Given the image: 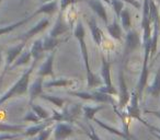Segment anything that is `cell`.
Segmentation results:
<instances>
[{"instance_id":"obj_9","label":"cell","mask_w":160,"mask_h":140,"mask_svg":"<svg viewBox=\"0 0 160 140\" xmlns=\"http://www.w3.org/2000/svg\"><path fill=\"white\" fill-rule=\"evenodd\" d=\"M55 140H65L73 133V128L70 124L62 122H56V125L53 129Z\"/></svg>"},{"instance_id":"obj_19","label":"cell","mask_w":160,"mask_h":140,"mask_svg":"<svg viewBox=\"0 0 160 140\" xmlns=\"http://www.w3.org/2000/svg\"><path fill=\"white\" fill-rule=\"evenodd\" d=\"M147 92H148V94L152 95L153 98H156V99H158L160 96V67H159V69H158L157 74H156L155 81H153L152 84L148 87Z\"/></svg>"},{"instance_id":"obj_15","label":"cell","mask_w":160,"mask_h":140,"mask_svg":"<svg viewBox=\"0 0 160 140\" xmlns=\"http://www.w3.org/2000/svg\"><path fill=\"white\" fill-rule=\"evenodd\" d=\"M55 54H56V51L54 49V51H52V53L49 54L47 59L43 62L40 70H38V76L40 77H46V76L54 77L53 64H54V58H55Z\"/></svg>"},{"instance_id":"obj_22","label":"cell","mask_w":160,"mask_h":140,"mask_svg":"<svg viewBox=\"0 0 160 140\" xmlns=\"http://www.w3.org/2000/svg\"><path fill=\"white\" fill-rule=\"evenodd\" d=\"M73 84V80L70 79H55V80L48 81V82L45 83L47 88H65L69 87V85Z\"/></svg>"},{"instance_id":"obj_27","label":"cell","mask_w":160,"mask_h":140,"mask_svg":"<svg viewBox=\"0 0 160 140\" xmlns=\"http://www.w3.org/2000/svg\"><path fill=\"white\" fill-rule=\"evenodd\" d=\"M31 107H32V111H33L34 113H35L36 115H38V117L41 118V120L48 119V118L51 117V114H49L48 112H47L45 109H43L42 106H40V105L33 104V103H32V104H31Z\"/></svg>"},{"instance_id":"obj_41","label":"cell","mask_w":160,"mask_h":140,"mask_svg":"<svg viewBox=\"0 0 160 140\" xmlns=\"http://www.w3.org/2000/svg\"><path fill=\"white\" fill-rule=\"evenodd\" d=\"M30 140H36V138H33V139H30Z\"/></svg>"},{"instance_id":"obj_28","label":"cell","mask_w":160,"mask_h":140,"mask_svg":"<svg viewBox=\"0 0 160 140\" xmlns=\"http://www.w3.org/2000/svg\"><path fill=\"white\" fill-rule=\"evenodd\" d=\"M44 51V49H43V41L41 40H38L35 41V43H34L33 47H32V51H31V55L34 57V59H38V58L42 56V53Z\"/></svg>"},{"instance_id":"obj_43","label":"cell","mask_w":160,"mask_h":140,"mask_svg":"<svg viewBox=\"0 0 160 140\" xmlns=\"http://www.w3.org/2000/svg\"><path fill=\"white\" fill-rule=\"evenodd\" d=\"M0 83H1V80H0Z\"/></svg>"},{"instance_id":"obj_38","label":"cell","mask_w":160,"mask_h":140,"mask_svg":"<svg viewBox=\"0 0 160 140\" xmlns=\"http://www.w3.org/2000/svg\"><path fill=\"white\" fill-rule=\"evenodd\" d=\"M146 113H149V114H152V115L157 116L158 118H160V111H148V109H146Z\"/></svg>"},{"instance_id":"obj_37","label":"cell","mask_w":160,"mask_h":140,"mask_svg":"<svg viewBox=\"0 0 160 140\" xmlns=\"http://www.w3.org/2000/svg\"><path fill=\"white\" fill-rule=\"evenodd\" d=\"M123 2H126L128 3V5L133 6L134 8H136V9H140L142 8V3L138 1V0H122Z\"/></svg>"},{"instance_id":"obj_36","label":"cell","mask_w":160,"mask_h":140,"mask_svg":"<svg viewBox=\"0 0 160 140\" xmlns=\"http://www.w3.org/2000/svg\"><path fill=\"white\" fill-rule=\"evenodd\" d=\"M78 1H80V0H60V2H59L60 11L64 12L65 10L67 9V7H68V6L75 5V3H77Z\"/></svg>"},{"instance_id":"obj_3","label":"cell","mask_w":160,"mask_h":140,"mask_svg":"<svg viewBox=\"0 0 160 140\" xmlns=\"http://www.w3.org/2000/svg\"><path fill=\"white\" fill-rule=\"evenodd\" d=\"M144 45V64H142V72H140L139 76V80H138L137 83V91L138 93V98H139V101L142 100V93H144V90L146 88L147 84V78H148V60L150 58V47H151V38L147 42L142 43Z\"/></svg>"},{"instance_id":"obj_12","label":"cell","mask_w":160,"mask_h":140,"mask_svg":"<svg viewBox=\"0 0 160 140\" xmlns=\"http://www.w3.org/2000/svg\"><path fill=\"white\" fill-rule=\"evenodd\" d=\"M86 2L88 3L90 8L93 10V12L99 17L100 19H102V21L105 23V25H108V13L107 9L103 6V3L101 2V0H85Z\"/></svg>"},{"instance_id":"obj_10","label":"cell","mask_w":160,"mask_h":140,"mask_svg":"<svg viewBox=\"0 0 160 140\" xmlns=\"http://www.w3.org/2000/svg\"><path fill=\"white\" fill-rule=\"evenodd\" d=\"M120 99H118V106L120 109H125L129 101V96L131 94L128 93V89H127V84L126 81L124 79V74L121 70L120 71Z\"/></svg>"},{"instance_id":"obj_25","label":"cell","mask_w":160,"mask_h":140,"mask_svg":"<svg viewBox=\"0 0 160 140\" xmlns=\"http://www.w3.org/2000/svg\"><path fill=\"white\" fill-rule=\"evenodd\" d=\"M59 44V41L57 40V37H52V36H48V37H45L44 41H43V49L44 51H54L56 48V46Z\"/></svg>"},{"instance_id":"obj_29","label":"cell","mask_w":160,"mask_h":140,"mask_svg":"<svg viewBox=\"0 0 160 140\" xmlns=\"http://www.w3.org/2000/svg\"><path fill=\"white\" fill-rule=\"evenodd\" d=\"M48 24H49V21L47 20V19H44V20H42L40 23H38V25H35V27H34L33 29L31 30V31H29V33H28L27 35H25V38H29V37H31V36H33L34 34L38 33L40 31L44 30L45 27H46Z\"/></svg>"},{"instance_id":"obj_11","label":"cell","mask_w":160,"mask_h":140,"mask_svg":"<svg viewBox=\"0 0 160 140\" xmlns=\"http://www.w3.org/2000/svg\"><path fill=\"white\" fill-rule=\"evenodd\" d=\"M81 111H82V105L81 104L67 105L62 112V122L71 123L75 119L76 116L79 115Z\"/></svg>"},{"instance_id":"obj_33","label":"cell","mask_w":160,"mask_h":140,"mask_svg":"<svg viewBox=\"0 0 160 140\" xmlns=\"http://www.w3.org/2000/svg\"><path fill=\"white\" fill-rule=\"evenodd\" d=\"M23 120H24V122H30V123H35V124H38V123L41 122V118L38 117L33 111H30V112H28L27 115L24 116Z\"/></svg>"},{"instance_id":"obj_1","label":"cell","mask_w":160,"mask_h":140,"mask_svg":"<svg viewBox=\"0 0 160 140\" xmlns=\"http://www.w3.org/2000/svg\"><path fill=\"white\" fill-rule=\"evenodd\" d=\"M76 40L79 43L80 47V53H81V57L83 59L86 66V71H87V81H88V88H94L99 87L100 84V78L97 77L93 72L91 71V68H90V62H89V54H88V48L87 44H86V31L85 27L82 25L81 21H78L77 25H76V29L73 31Z\"/></svg>"},{"instance_id":"obj_17","label":"cell","mask_w":160,"mask_h":140,"mask_svg":"<svg viewBox=\"0 0 160 140\" xmlns=\"http://www.w3.org/2000/svg\"><path fill=\"white\" fill-rule=\"evenodd\" d=\"M42 93H43V77L38 76V78L30 87V105Z\"/></svg>"},{"instance_id":"obj_39","label":"cell","mask_w":160,"mask_h":140,"mask_svg":"<svg viewBox=\"0 0 160 140\" xmlns=\"http://www.w3.org/2000/svg\"><path fill=\"white\" fill-rule=\"evenodd\" d=\"M127 140H138V139L136 137H134L133 135H129V137L127 138Z\"/></svg>"},{"instance_id":"obj_24","label":"cell","mask_w":160,"mask_h":140,"mask_svg":"<svg viewBox=\"0 0 160 140\" xmlns=\"http://www.w3.org/2000/svg\"><path fill=\"white\" fill-rule=\"evenodd\" d=\"M104 105H98V106H82V111L85 113V116L88 119H93L96 114L104 109Z\"/></svg>"},{"instance_id":"obj_31","label":"cell","mask_w":160,"mask_h":140,"mask_svg":"<svg viewBox=\"0 0 160 140\" xmlns=\"http://www.w3.org/2000/svg\"><path fill=\"white\" fill-rule=\"evenodd\" d=\"M110 5L112 6V8H113V10H114V13L118 17L120 16L121 11L124 9V2H123L122 0H111V3H110Z\"/></svg>"},{"instance_id":"obj_23","label":"cell","mask_w":160,"mask_h":140,"mask_svg":"<svg viewBox=\"0 0 160 140\" xmlns=\"http://www.w3.org/2000/svg\"><path fill=\"white\" fill-rule=\"evenodd\" d=\"M24 129V125H8L0 123V133H20Z\"/></svg>"},{"instance_id":"obj_18","label":"cell","mask_w":160,"mask_h":140,"mask_svg":"<svg viewBox=\"0 0 160 140\" xmlns=\"http://www.w3.org/2000/svg\"><path fill=\"white\" fill-rule=\"evenodd\" d=\"M107 29L112 38L116 41H121V38H122V27H121L120 23L118 22V18H114L112 24L107 25Z\"/></svg>"},{"instance_id":"obj_32","label":"cell","mask_w":160,"mask_h":140,"mask_svg":"<svg viewBox=\"0 0 160 140\" xmlns=\"http://www.w3.org/2000/svg\"><path fill=\"white\" fill-rule=\"evenodd\" d=\"M23 47H24V45H20V46L16 47V48H13L12 51H10L9 56H8V64H11V62L16 59V57L21 53V51L23 49Z\"/></svg>"},{"instance_id":"obj_6","label":"cell","mask_w":160,"mask_h":140,"mask_svg":"<svg viewBox=\"0 0 160 140\" xmlns=\"http://www.w3.org/2000/svg\"><path fill=\"white\" fill-rule=\"evenodd\" d=\"M142 29V32H144V34H142V43H145L151 38V20H150V12H149L148 0H144Z\"/></svg>"},{"instance_id":"obj_16","label":"cell","mask_w":160,"mask_h":140,"mask_svg":"<svg viewBox=\"0 0 160 140\" xmlns=\"http://www.w3.org/2000/svg\"><path fill=\"white\" fill-rule=\"evenodd\" d=\"M88 21V25H89V29L91 31V35L93 38L94 43H96L98 46H100L101 43H102V38H103V32L100 27L97 24V21L93 17H89L87 19Z\"/></svg>"},{"instance_id":"obj_13","label":"cell","mask_w":160,"mask_h":140,"mask_svg":"<svg viewBox=\"0 0 160 140\" xmlns=\"http://www.w3.org/2000/svg\"><path fill=\"white\" fill-rule=\"evenodd\" d=\"M69 30V27L64 20V17H62V12L60 11L58 14V18L55 22V25L53 27V29L49 32V36L52 37H58V36L62 35L64 33H66Z\"/></svg>"},{"instance_id":"obj_14","label":"cell","mask_w":160,"mask_h":140,"mask_svg":"<svg viewBox=\"0 0 160 140\" xmlns=\"http://www.w3.org/2000/svg\"><path fill=\"white\" fill-rule=\"evenodd\" d=\"M53 123L54 122L52 120V118L49 117L48 119H45L43 123H41V122L38 123L35 126L25 128L24 133H22V136H24V137H34L35 135H38V133H41L43 129H45V128H47V127L51 126Z\"/></svg>"},{"instance_id":"obj_40","label":"cell","mask_w":160,"mask_h":140,"mask_svg":"<svg viewBox=\"0 0 160 140\" xmlns=\"http://www.w3.org/2000/svg\"><path fill=\"white\" fill-rule=\"evenodd\" d=\"M103 1H104L105 3H109V5L111 3V0H103Z\"/></svg>"},{"instance_id":"obj_42","label":"cell","mask_w":160,"mask_h":140,"mask_svg":"<svg viewBox=\"0 0 160 140\" xmlns=\"http://www.w3.org/2000/svg\"><path fill=\"white\" fill-rule=\"evenodd\" d=\"M43 1H51V0H43Z\"/></svg>"},{"instance_id":"obj_8","label":"cell","mask_w":160,"mask_h":140,"mask_svg":"<svg viewBox=\"0 0 160 140\" xmlns=\"http://www.w3.org/2000/svg\"><path fill=\"white\" fill-rule=\"evenodd\" d=\"M138 93L137 91H133L129 96V101L126 105V116L127 117H132L137 119L138 117H140V111H139V105H138Z\"/></svg>"},{"instance_id":"obj_34","label":"cell","mask_w":160,"mask_h":140,"mask_svg":"<svg viewBox=\"0 0 160 140\" xmlns=\"http://www.w3.org/2000/svg\"><path fill=\"white\" fill-rule=\"evenodd\" d=\"M53 133V128L52 127H47V128L43 129L41 133H38V136L36 138V140H47L49 138V136Z\"/></svg>"},{"instance_id":"obj_26","label":"cell","mask_w":160,"mask_h":140,"mask_svg":"<svg viewBox=\"0 0 160 140\" xmlns=\"http://www.w3.org/2000/svg\"><path fill=\"white\" fill-rule=\"evenodd\" d=\"M93 120L97 123V124L99 125V126H101V127H102V128H104L105 130L110 131V133H114V135H116V136H120V137H123V138H124V139H126V138H127L126 133H123V130H122V131H120V130H118V129L113 128V127H110V126H108V125H107V124H104V123H103L102 120L98 119V118H96V117L93 118Z\"/></svg>"},{"instance_id":"obj_4","label":"cell","mask_w":160,"mask_h":140,"mask_svg":"<svg viewBox=\"0 0 160 140\" xmlns=\"http://www.w3.org/2000/svg\"><path fill=\"white\" fill-rule=\"evenodd\" d=\"M101 75H102V79L104 85L103 87H99L98 91L102 92L105 94H110V95H116L118 91L114 88L113 83H112L111 79V64L108 61L107 58L102 54V66H101Z\"/></svg>"},{"instance_id":"obj_35","label":"cell","mask_w":160,"mask_h":140,"mask_svg":"<svg viewBox=\"0 0 160 140\" xmlns=\"http://www.w3.org/2000/svg\"><path fill=\"white\" fill-rule=\"evenodd\" d=\"M31 51H25L22 56L18 59V61L16 62L14 66H20V65H23V64H27L28 61H30V58H31Z\"/></svg>"},{"instance_id":"obj_30","label":"cell","mask_w":160,"mask_h":140,"mask_svg":"<svg viewBox=\"0 0 160 140\" xmlns=\"http://www.w3.org/2000/svg\"><path fill=\"white\" fill-rule=\"evenodd\" d=\"M57 10V1L56 0H54V1H52V2H49V3H46L45 6H43L42 8H41L40 10L38 11V12H44V13H54V12Z\"/></svg>"},{"instance_id":"obj_5","label":"cell","mask_w":160,"mask_h":140,"mask_svg":"<svg viewBox=\"0 0 160 140\" xmlns=\"http://www.w3.org/2000/svg\"><path fill=\"white\" fill-rule=\"evenodd\" d=\"M70 95L78 96V98L82 99V100H88V101H94L98 103H114L113 99L110 94L102 93L100 91H94L92 93L90 92H69Z\"/></svg>"},{"instance_id":"obj_2","label":"cell","mask_w":160,"mask_h":140,"mask_svg":"<svg viewBox=\"0 0 160 140\" xmlns=\"http://www.w3.org/2000/svg\"><path fill=\"white\" fill-rule=\"evenodd\" d=\"M34 65H35V62L32 65V67L29 69V70H27V71L24 72V75L19 79L18 82H17L16 84H14L13 87H12L11 89L7 92V93H5L1 98H0V105H2L6 101L10 100V99L13 98V96H20V95H23V94L27 93L28 89H29L30 76H31V74H32V70H33V68H34Z\"/></svg>"},{"instance_id":"obj_21","label":"cell","mask_w":160,"mask_h":140,"mask_svg":"<svg viewBox=\"0 0 160 140\" xmlns=\"http://www.w3.org/2000/svg\"><path fill=\"white\" fill-rule=\"evenodd\" d=\"M41 99L43 100L47 101V102H51L53 105H55L56 107L58 109H62L65 105V103L67 102L66 99H62V98H59V96H55V95H49V94H41L40 95Z\"/></svg>"},{"instance_id":"obj_20","label":"cell","mask_w":160,"mask_h":140,"mask_svg":"<svg viewBox=\"0 0 160 140\" xmlns=\"http://www.w3.org/2000/svg\"><path fill=\"white\" fill-rule=\"evenodd\" d=\"M118 18L121 19V27H123V29L125 30V31H129L131 30V27H132V19H131V11H129V9H123L122 11H121L120 16H118Z\"/></svg>"},{"instance_id":"obj_7","label":"cell","mask_w":160,"mask_h":140,"mask_svg":"<svg viewBox=\"0 0 160 140\" xmlns=\"http://www.w3.org/2000/svg\"><path fill=\"white\" fill-rule=\"evenodd\" d=\"M140 37L139 34L135 30H129L126 33V40H125V56H128L139 46Z\"/></svg>"}]
</instances>
